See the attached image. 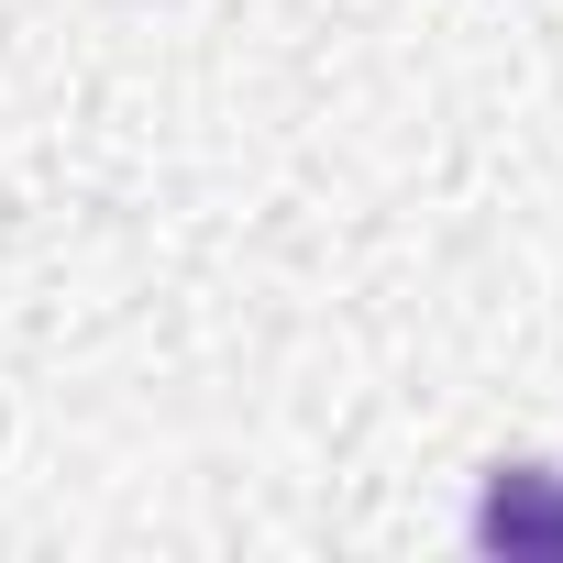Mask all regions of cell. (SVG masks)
<instances>
[{
	"instance_id": "1",
	"label": "cell",
	"mask_w": 563,
	"mask_h": 563,
	"mask_svg": "<svg viewBox=\"0 0 563 563\" xmlns=\"http://www.w3.org/2000/svg\"><path fill=\"white\" fill-rule=\"evenodd\" d=\"M475 552L563 563V464H497L475 497Z\"/></svg>"
}]
</instances>
